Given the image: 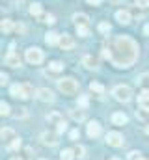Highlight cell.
Segmentation results:
<instances>
[{"label":"cell","instance_id":"1","mask_svg":"<svg viewBox=\"0 0 149 160\" xmlns=\"http://www.w3.org/2000/svg\"><path fill=\"white\" fill-rule=\"evenodd\" d=\"M138 43L127 36H117L108 39L103 47V56L110 60L116 67H131L138 60Z\"/></svg>","mask_w":149,"mask_h":160},{"label":"cell","instance_id":"2","mask_svg":"<svg viewBox=\"0 0 149 160\" xmlns=\"http://www.w3.org/2000/svg\"><path fill=\"white\" fill-rule=\"evenodd\" d=\"M9 93H11L15 99L26 101V99H30V97L34 95V88H32L30 84H15V86H11Z\"/></svg>","mask_w":149,"mask_h":160},{"label":"cell","instance_id":"3","mask_svg":"<svg viewBox=\"0 0 149 160\" xmlns=\"http://www.w3.org/2000/svg\"><path fill=\"white\" fill-rule=\"evenodd\" d=\"M58 89L64 93V95H74L78 91V82L71 77L67 78H60L58 80Z\"/></svg>","mask_w":149,"mask_h":160},{"label":"cell","instance_id":"4","mask_svg":"<svg viewBox=\"0 0 149 160\" xmlns=\"http://www.w3.org/2000/svg\"><path fill=\"white\" fill-rule=\"evenodd\" d=\"M112 95H114V99L119 101V102H129L131 97H132V89H131L129 86H125V84H119V86H116V88L112 89Z\"/></svg>","mask_w":149,"mask_h":160},{"label":"cell","instance_id":"5","mask_svg":"<svg viewBox=\"0 0 149 160\" xmlns=\"http://www.w3.org/2000/svg\"><path fill=\"white\" fill-rule=\"evenodd\" d=\"M24 58H26V62H28V63H32V65H39V63H43V60H45L43 50H41V48H37V47H30V48H26Z\"/></svg>","mask_w":149,"mask_h":160},{"label":"cell","instance_id":"6","mask_svg":"<svg viewBox=\"0 0 149 160\" xmlns=\"http://www.w3.org/2000/svg\"><path fill=\"white\" fill-rule=\"evenodd\" d=\"M36 97L39 101H43V102H52L54 101V93L49 88H39V89H36Z\"/></svg>","mask_w":149,"mask_h":160},{"label":"cell","instance_id":"7","mask_svg":"<svg viewBox=\"0 0 149 160\" xmlns=\"http://www.w3.org/2000/svg\"><path fill=\"white\" fill-rule=\"evenodd\" d=\"M106 143L112 147H121L123 145V136L119 132H108L106 134Z\"/></svg>","mask_w":149,"mask_h":160},{"label":"cell","instance_id":"8","mask_svg":"<svg viewBox=\"0 0 149 160\" xmlns=\"http://www.w3.org/2000/svg\"><path fill=\"white\" fill-rule=\"evenodd\" d=\"M4 62H6V65H9V67H19V65H21V56L13 52V45H11V50L8 52V56H6Z\"/></svg>","mask_w":149,"mask_h":160},{"label":"cell","instance_id":"9","mask_svg":"<svg viewBox=\"0 0 149 160\" xmlns=\"http://www.w3.org/2000/svg\"><path fill=\"white\" fill-rule=\"evenodd\" d=\"M60 47H62V50H71L74 47V39L73 36H69V34H64V36H60V43H58Z\"/></svg>","mask_w":149,"mask_h":160},{"label":"cell","instance_id":"10","mask_svg":"<svg viewBox=\"0 0 149 160\" xmlns=\"http://www.w3.org/2000/svg\"><path fill=\"white\" fill-rule=\"evenodd\" d=\"M86 132H88L90 138H97V136L101 134V123H99V121H90Z\"/></svg>","mask_w":149,"mask_h":160},{"label":"cell","instance_id":"11","mask_svg":"<svg viewBox=\"0 0 149 160\" xmlns=\"http://www.w3.org/2000/svg\"><path fill=\"white\" fill-rule=\"evenodd\" d=\"M41 142L45 145H56L58 143V132H43L41 134Z\"/></svg>","mask_w":149,"mask_h":160},{"label":"cell","instance_id":"12","mask_svg":"<svg viewBox=\"0 0 149 160\" xmlns=\"http://www.w3.org/2000/svg\"><path fill=\"white\" fill-rule=\"evenodd\" d=\"M116 21H117L119 24L127 26V24H131V13H129L127 9H119V11L116 13Z\"/></svg>","mask_w":149,"mask_h":160},{"label":"cell","instance_id":"13","mask_svg":"<svg viewBox=\"0 0 149 160\" xmlns=\"http://www.w3.org/2000/svg\"><path fill=\"white\" fill-rule=\"evenodd\" d=\"M138 104L142 110H146L149 114V89H144L140 95H138Z\"/></svg>","mask_w":149,"mask_h":160},{"label":"cell","instance_id":"14","mask_svg":"<svg viewBox=\"0 0 149 160\" xmlns=\"http://www.w3.org/2000/svg\"><path fill=\"white\" fill-rule=\"evenodd\" d=\"M127 121H129V118H127V114H123V112H116V114H112V123L117 125V127L125 125Z\"/></svg>","mask_w":149,"mask_h":160},{"label":"cell","instance_id":"15","mask_svg":"<svg viewBox=\"0 0 149 160\" xmlns=\"http://www.w3.org/2000/svg\"><path fill=\"white\" fill-rule=\"evenodd\" d=\"M82 63H84L88 69H97L99 60H97L95 56H90V54H88V56H84V58H82Z\"/></svg>","mask_w":149,"mask_h":160},{"label":"cell","instance_id":"16","mask_svg":"<svg viewBox=\"0 0 149 160\" xmlns=\"http://www.w3.org/2000/svg\"><path fill=\"white\" fill-rule=\"evenodd\" d=\"M45 43H47V45H58V43H60V34H56V32H47V34H45Z\"/></svg>","mask_w":149,"mask_h":160},{"label":"cell","instance_id":"17","mask_svg":"<svg viewBox=\"0 0 149 160\" xmlns=\"http://www.w3.org/2000/svg\"><path fill=\"white\" fill-rule=\"evenodd\" d=\"M0 138L4 140V142H11V140H15V132H13V128H2V132H0Z\"/></svg>","mask_w":149,"mask_h":160},{"label":"cell","instance_id":"18","mask_svg":"<svg viewBox=\"0 0 149 160\" xmlns=\"http://www.w3.org/2000/svg\"><path fill=\"white\" fill-rule=\"evenodd\" d=\"M69 116H71V119H74V121H84L86 119V112H84L82 108H78V110H69Z\"/></svg>","mask_w":149,"mask_h":160},{"label":"cell","instance_id":"19","mask_svg":"<svg viewBox=\"0 0 149 160\" xmlns=\"http://www.w3.org/2000/svg\"><path fill=\"white\" fill-rule=\"evenodd\" d=\"M90 89H91L95 95H99V97L105 93V86H103L101 82H90Z\"/></svg>","mask_w":149,"mask_h":160},{"label":"cell","instance_id":"20","mask_svg":"<svg viewBox=\"0 0 149 160\" xmlns=\"http://www.w3.org/2000/svg\"><path fill=\"white\" fill-rule=\"evenodd\" d=\"M47 121H49L50 125H58V123L64 121V118H62V114H58V112H50V114L47 116Z\"/></svg>","mask_w":149,"mask_h":160},{"label":"cell","instance_id":"21","mask_svg":"<svg viewBox=\"0 0 149 160\" xmlns=\"http://www.w3.org/2000/svg\"><path fill=\"white\" fill-rule=\"evenodd\" d=\"M73 21H74V24L78 26V24H88V21H90V19H88V15H86V13H74Z\"/></svg>","mask_w":149,"mask_h":160},{"label":"cell","instance_id":"22","mask_svg":"<svg viewBox=\"0 0 149 160\" xmlns=\"http://www.w3.org/2000/svg\"><path fill=\"white\" fill-rule=\"evenodd\" d=\"M0 28H2V32H4V34H9L11 30H15V24H13L9 19H4V21H2V24H0Z\"/></svg>","mask_w":149,"mask_h":160},{"label":"cell","instance_id":"23","mask_svg":"<svg viewBox=\"0 0 149 160\" xmlns=\"http://www.w3.org/2000/svg\"><path fill=\"white\" fill-rule=\"evenodd\" d=\"M76 155H74V149H64L62 153H60V158L62 160H73Z\"/></svg>","mask_w":149,"mask_h":160},{"label":"cell","instance_id":"24","mask_svg":"<svg viewBox=\"0 0 149 160\" xmlns=\"http://www.w3.org/2000/svg\"><path fill=\"white\" fill-rule=\"evenodd\" d=\"M76 34H78L80 38H88V36H90V28H88V24H78V26H76Z\"/></svg>","mask_w":149,"mask_h":160},{"label":"cell","instance_id":"25","mask_svg":"<svg viewBox=\"0 0 149 160\" xmlns=\"http://www.w3.org/2000/svg\"><path fill=\"white\" fill-rule=\"evenodd\" d=\"M49 71L60 73V71H64V63H62V62H50V63H49Z\"/></svg>","mask_w":149,"mask_h":160},{"label":"cell","instance_id":"26","mask_svg":"<svg viewBox=\"0 0 149 160\" xmlns=\"http://www.w3.org/2000/svg\"><path fill=\"white\" fill-rule=\"evenodd\" d=\"M30 15L32 17H39L41 15V4H37V2L30 4Z\"/></svg>","mask_w":149,"mask_h":160},{"label":"cell","instance_id":"27","mask_svg":"<svg viewBox=\"0 0 149 160\" xmlns=\"http://www.w3.org/2000/svg\"><path fill=\"white\" fill-rule=\"evenodd\" d=\"M88 106H90V99H88V95H80V97H78V108L86 110Z\"/></svg>","mask_w":149,"mask_h":160},{"label":"cell","instance_id":"28","mask_svg":"<svg viewBox=\"0 0 149 160\" xmlns=\"http://www.w3.org/2000/svg\"><path fill=\"white\" fill-rule=\"evenodd\" d=\"M19 147H21V140H19V138L11 140V142H9V145H8V149H9V151H15V149H19Z\"/></svg>","mask_w":149,"mask_h":160},{"label":"cell","instance_id":"29","mask_svg":"<svg viewBox=\"0 0 149 160\" xmlns=\"http://www.w3.org/2000/svg\"><path fill=\"white\" fill-rule=\"evenodd\" d=\"M0 114H2V116H9V104L4 102V101L0 102Z\"/></svg>","mask_w":149,"mask_h":160},{"label":"cell","instance_id":"30","mask_svg":"<svg viewBox=\"0 0 149 160\" xmlns=\"http://www.w3.org/2000/svg\"><path fill=\"white\" fill-rule=\"evenodd\" d=\"M110 30H112V26L108 22H101V24H99V32H101V34H108Z\"/></svg>","mask_w":149,"mask_h":160},{"label":"cell","instance_id":"31","mask_svg":"<svg viewBox=\"0 0 149 160\" xmlns=\"http://www.w3.org/2000/svg\"><path fill=\"white\" fill-rule=\"evenodd\" d=\"M43 22H47V24H54V22H56V19H54V15L47 13V15H43Z\"/></svg>","mask_w":149,"mask_h":160},{"label":"cell","instance_id":"32","mask_svg":"<svg viewBox=\"0 0 149 160\" xmlns=\"http://www.w3.org/2000/svg\"><path fill=\"white\" fill-rule=\"evenodd\" d=\"M65 130H67V123H65V121H62V123L56 125V132H58V134H62V132H65Z\"/></svg>","mask_w":149,"mask_h":160},{"label":"cell","instance_id":"33","mask_svg":"<svg viewBox=\"0 0 149 160\" xmlns=\"http://www.w3.org/2000/svg\"><path fill=\"white\" fill-rule=\"evenodd\" d=\"M74 155H76L78 158H84V157H86V149H84L82 145H78V147L74 149Z\"/></svg>","mask_w":149,"mask_h":160},{"label":"cell","instance_id":"34","mask_svg":"<svg viewBox=\"0 0 149 160\" xmlns=\"http://www.w3.org/2000/svg\"><path fill=\"white\" fill-rule=\"evenodd\" d=\"M134 4H136L138 8H147V6H149V0H134Z\"/></svg>","mask_w":149,"mask_h":160},{"label":"cell","instance_id":"35","mask_svg":"<svg viewBox=\"0 0 149 160\" xmlns=\"http://www.w3.org/2000/svg\"><path fill=\"white\" fill-rule=\"evenodd\" d=\"M78 136H80V132H78V128H74V130H71V132H69V138H71V140H76Z\"/></svg>","mask_w":149,"mask_h":160},{"label":"cell","instance_id":"36","mask_svg":"<svg viewBox=\"0 0 149 160\" xmlns=\"http://www.w3.org/2000/svg\"><path fill=\"white\" fill-rule=\"evenodd\" d=\"M15 116H17V118H24V116H26V108H19V112H17Z\"/></svg>","mask_w":149,"mask_h":160},{"label":"cell","instance_id":"37","mask_svg":"<svg viewBox=\"0 0 149 160\" xmlns=\"http://www.w3.org/2000/svg\"><path fill=\"white\" fill-rule=\"evenodd\" d=\"M0 82H2V86H4V84H8V75H6V73H2V75H0Z\"/></svg>","mask_w":149,"mask_h":160},{"label":"cell","instance_id":"38","mask_svg":"<svg viewBox=\"0 0 149 160\" xmlns=\"http://www.w3.org/2000/svg\"><path fill=\"white\" fill-rule=\"evenodd\" d=\"M15 32L23 34V32H24V26H23V24H15Z\"/></svg>","mask_w":149,"mask_h":160},{"label":"cell","instance_id":"39","mask_svg":"<svg viewBox=\"0 0 149 160\" xmlns=\"http://www.w3.org/2000/svg\"><path fill=\"white\" fill-rule=\"evenodd\" d=\"M86 2H88L90 6H99V4H101L103 0H86Z\"/></svg>","mask_w":149,"mask_h":160},{"label":"cell","instance_id":"40","mask_svg":"<svg viewBox=\"0 0 149 160\" xmlns=\"http://www.w3.org/2000/svg\"><path fill=\"white\" fill-rule=\"evenodd\" d=\"M144 34H146V36H149V24H146V26H144Z\"/></svg>","mask_w":149,"mask_h":160},{"label":"cell","instance_id":"41","mask_svg":"<svg viewBox=\"0 0 149 160\" xmlns=\"http://www.w3.org/2000/svg\"><path fill=\"white\" fill-rule=\"evenodd\" d=\"M121 2H123V0H110V4H116V6H117V4H121Z\"/></svg>","mask_w":149,"mask_h":160},{"label":"cell","instance_id":"42","mask_svg":"<svg viewBox=\"0 0 149 160\" xmlns=\"http://www.w3.org/2000/svg\"><path fill=\"white\" fill-rule=\"evenodd\" d=\"M146 134H147V136H149V123H147V125H146Z\"/></svg>","mask_w":149,"mask_h":160},{"label":"cell","instance_id":"43","mask_svg":"<svg viewBox=\"0 0 149 160\" xmlns=\"http://www.w3.org/2000/svg\"><path fill=\"white\" fill-rule=\"evenodd\" d=\"M11 160H23V158H19V157H13V158H11Z\"/></svg>","mask_w":149,"mask_h":160},{"label":"cell","instance_id":"44","mask_svg":"<svg viewBox=\"0 0 149 160\" xmlns=\"http://www.w3.org/2000/svg\"><path fill=\"white\" fill-rule=\"evenodd\" d=\"M136 160H146V158H144V157H138V158H136Z\"/></svg>","mask_w":149,"mask_h":160},{"label":"cell","instance_id":"45","mask_svg":"<svg viewBox=\"0 0 149 160\" xmlns=\"http://www.w3.org/2000/svg\"><path fill=\"white\" fill-rule=\"evenodd\" d=\"M112 160H119V158H112Z\"/></svg>","mask_w":149,"mask_h":160},{"label":"cell","instance_id":"46","mask_svg":"<svg viewBox=\"0 0 149 160\" xmlns=\"http://www.w3.org/2000/svg\"><path fill=\"white\" fill-rule=\"evenodd\" d=\"M41 160H45V158H41Z\"/></svg>","mask_w":149,"mask_h":160}]
</instances>
